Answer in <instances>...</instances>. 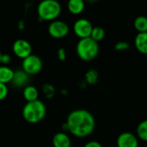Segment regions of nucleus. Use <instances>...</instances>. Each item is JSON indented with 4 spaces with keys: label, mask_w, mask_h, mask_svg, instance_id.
Masks as SVG:
<instances>
[{
    "label": "nucleus",
    "mask_w": 147,
    "mask_h": 147,
    "mask_svg": "<svg viewBox=\"0 0 147 147\" xmlns=\"http://www.w3.org/2000/svg\"><path fill=\"white\" fill-rule=\"evenodd\" d=\"M134 45L140 53L147 54V32L138 33L134 39Z\"/></svg>",
    "instance_id": "11"
},
{
    "label": "nucleus",
    "mask_w": 147,
    "mask_h": 147,
    "mask_svg": "<svg viewBox=\"0 0 147 147\" xmlns=\"http://www.w3.org/2000/svg\"><path fill=\"white\" fill-rule=\"evenodd\" d=\"M43 93L45 94L46 97L51 98V97H53V96L54 94V89L50 84H45L43 87Z\"/></svg>",
    "instance_id": "21"
},
{
    "label": "nucleus",
    "mask_w": 147,
    "mask_h": 147,
    "mask_svg": "<svg viewBox=\"0 0 147 147\" xmlns=\"http://www.w3.org/2000/svg\"><path fill=\"white\" fill-rule=\"evenodd\" d=\"M22 96H23L24 99L27 101V102H34V101L38 100L39 91L36 89V87H34L33 85H27L23 89Z\"/></svg>",
    "instance_id": "14"
},
{
    "label": "nucleus",
    "mask_w": 147,
    "mask_h": 147,
    "mask_svg": "<svg viewBox=\"0 0 147 147\" xmlns=\"http://www.w3.org/2000/svg\"><path fill=\"white\" fill-rule=\"evenodd\" d=\"M137 137L138 139L147 142V120L139 123L137 127Z\"/></svg>",
    "instance_id": "18"
},
{
    "label": "nucleus",
    "mask_w": 147,
    "mask_h": 147,
    "mask_svg": "<svg viewBox=\"0 0 147 147\" xmlns=\"http://www.w3.org/2000/svg\"><path fill=\"white\" fill-rule=\"evenodd\" d=\"M146 65H147V59H146Z\"/></svg>",
    "instance_id": "27"
},
{
    "label": "nucleus",
    "mask_w": 147,
    "mask_h": 147,
    "mask_svg": "<svg viewBox=\"0 0 147 147\" xmlns=\"http://www.w3.org/2000/svg\"><path fill=\"white\" fill-rule=\"evenodd\" d=\"M76 52L80 59L84 61H91L99 54V43L92 40L90 37L81 39L77 44Z\"/></svg>",
    "instance_id": "3"
},
{
    "label": "nucleus",
    "mask_w": 147,
    "mask_h": 147,
    "mask_svg": "<svg viewBox=\"0 0 147 147\" xmlns=\"http://www.w3.org/2000/svg\"><path fill=\"white\" fill-rule=\"evenodd\" d=\"M61 10V5L56 0H44L37 6V15L41 21H55Z\"/></svg>",
    "instance_id": "4"
},
{
    "label": "nucleus",
    "mask_w": 147,
    "mask_h": 147,
    "mask_svg": "<svg viewBox=\"0 0 147 147\" xmlns=\"http://www.w3.org/2000/svg\"><path fill=\"white\" fill-rule=\"evenodd\" d=\"M12 51L17 58L23 60L32 54V47L27 40L18 39L13 43Z\"/></svg>",
    "instance_id": "8"
},
{
    "label": "nucleus",
    "mask_w": 147,
    "mask_h": 147,
    "mask_svg": "<svg viewBox=\"0 0 147 147\" xmlns=\"http://www.w3.org/2000/svg\"><path fill=\"white\" fill-rule=\"evenodd\" d=\"M8 87L7 84L0 83V101L4 100L8 96Z\"/></svg>",
    "instance_id": "22"
},
{
    "label": "nucleus",
    "mask_w": 147,
    "mask_h": 147,
    "mask_svg": "<svg viewBox=\"0 0 147 147\" xmlns=\"http://www.w3.org/2000/svg\"><path fill=\"white\" fill-rule=\"evenodd\" d=\"M93 28L92 23L85 18L78 19L73 24V31L80 40L90 37Z\"/></svg>",
    "instance_id": "6"
},
{
    "label": "nucleus",
    "mask_w": 147,
    "mask_h": 147,
    "mask_svg": "<svg viewBox=\"0 0 147 147\" xmlns=\"http://www.w3.org/2000/svg\"><path fill=\"white\" fill-rule=\"evenodd\" d=\"M67 8L72 15H79L84 10L85 3L83 0H70L67 3Z\"/></svg>",
    "instance_id": "13"
},
{
    "label": "nucleus",
    "mask_w": 147,
    "mask_h": 147,
    "mask_svg": "<svg viewBox=\"0 0 147 147\" xmlns=\"http://www.w3.org/2000/svg\"><path fill=\"white\" fill-rule=\"evenodd\" d=\"M65 123L68 131L78 138H85L90 135L96 127L95 117L86 109H76L71 111Z\"/></svg>",
    "instance_id": "1"
},
{
    "label": "nucleus",
    "mask_w": 147,
    "mask_h": 147,
    "mask_svg": "<svg viewBox=\"0 0 147 147\" xmlns=\"http://www.w3.org/2000/svg\"><path fill=\"white\" fill-rule=\"evenodd\" d=\"M134 26L139 33L147 32V17L145 16H140L134 21Z\"/></svg>",
    "instance_id": "16"
},
{
    "label": "nucleus",
    "mask_w": 147,
    "mask_h": 147,
    "mask_svg": "<svg viewBox=\"0 0 147 147\" xmlns=\"http://www.w3.org/2000/svg\"><path fill=\"white\" fill-rule=\"evenodd\" d=\"M106 35V31L102 27L100 26H96L93 28L91 34H90V38L92 40H94L95 41H96L97 43H99L101 40H102L104 39Z\"/></svg>",
    "instance_id": "17"
},
{
    "label": "nucleus",
    "mask_w": 147,
    "mask_h": 147,
    "mask_svg": "<svg viewBox=\"0 0 147 147\" xmlns=\"http://www.w3.org/2000/svg\"><path fill=\"white\" fill-rule=\"evenodd\" d=\"M22 71L28 75H35L39 73L43 67L41 59L34 54H31L22 60Z\"/></svg>",
    "instance_id": "5"
},
{
    "label": "nucleus",
    "mask_w": 147,
    "mask_h": 147,
    "mask_svg": "<svg viewBox=\"0 0 147 147\" xmlns=\"http://www.w3.org/2000/svg\"><path fill=\"white\" fill-rule=\"evenodd\" d=\"M47 114V108L43 102L37 100L31 102H27L22 109L23 119L31 124H35L41 121Z\"/></svg>",
    "instance_id": "2"
},
{
    "label": "nucleus",
    "mask_w": 147,
    "mask_h": 147,
    "mask_svg": "<svg viewBox=\"0 0 147 147\" xmlns=\"http://www.w3.org/2000/svg\"><path fill=\"white\" fill-rule=\"evenodd\" d=\"M69 31L70 28L67 23L60 20L53 21L48 26V34L55 39H62L65 37L69 34Z\"/></svg>",
    "instance_id": "7"
},
{
    "label": "nucleus",
    "mask_w": 147,
    "mask_h": 147,
    "mask_svg": "<svg viewBox=\"0 0 147 147\" xmlns=\"http://www.w3.org/2000/svg\"><path fill=\"white\" fill-rule=\"evenodd\" d=\"M18 147H22V146H18Z\"/></svg>",
    "instance_id": "28"
},
{
    "label": "nucleus",
    "mask_w": 147,
    "mask_h": 147,
    "mask_svg": "<svg viewBox=\"0 0 147 147\" xmlns=\"http://www.w3.org/2000/svg\"><path fill=\"white\" fill-rule=\"evenodd\" d=\"M1 57H2V53L0 52V64H1Z\"/></svg>",
    "instance_id": "26"
},
{
    "label": "nucleus",
    "mask_w": 147,
    "mask_h": 147,
    "mask_svg": "<svg viewBox=\"0 0 147 147\" xmlns=\"http://www.w3.org/2000/svg\"><path fill=\"white\" fill-rule=\"evenodd\" d=\"M84 147H102V146L99 142L93 140V141H90V142L86 143Z\"/></svg>",
    "instance_id": "25"
},
{
    "label": "nucleus",
    "mask_w": 147,
    "mask_h": 147,
    "mask_svg": "<svg viewBox=\"0 0 147 147\" xmlns=\"http://www.w3.org/2000/svg\"><path fill=\"white\" fill-rule=\"evenodd\" d=\"M98 78H99V74L94 69H91L89 71H87V73L85 75V80L89 84H96L97 81H98Z\"/></svg>",
    "instance_id": "19"
},
{
    "label": "nucleus",
    "mask_w": 147,
    "mask_h": 147,
    "mask_svg": "<svg viewBox=\"0 0 147 147\" xmlns=\"http://www.w3.org/2000/svg\"><path fill=\"white\" fill-rule=\"evenodd\" d=\"M130 48V45L128 42L125 41V40H120L118 42H116V44L115 45V49L116 51L119 52H123V51H127Z\"/></svg>",
    "instance_id": "20"
},
{
    "label": "nucleus",
    "mask_w": 147,
    "mask_h": 147,
    "mask_svg": "<svg viewBox=\"0 0 147 147\" xmlns=\"http://www.w3.org/2000/svg\"><path fill=\"white\" fill-rule=\"evenodd\" d=\"M57 56H58V59L60 61H65L66 59V51H65V49L63 48V47H60L57 52Z\"/></svg>",
    "instance_id": "23"
},
{
    "label": "nucleus",
    "mask_w": 147,
    "mask_h": 147,
    "mask_svg": "<svg viewBox=\"0 0 147 147\" xmlns=\"http://www.w3.org/2000/svg\"><path fill=\"white\" fill-rule=\"evenodd\" d=\"M11 60V57L9 54L8 53H2V57H1V64H3V65H6L8 64H9Z\"/></svg>",
    "instance_id": "24"
},
{
    "label": "nucleus",
    "mask_w": 147,
    "mask_h": 147,
    "mask_svg": "<svg viewBox=\"0 0 147 147\" xmlns=\"http://www.w3.org/2000/svg\"><path fill=\"white\" fill-rule=\"evenodd\" d=\"M116 147H139V140L130 132L121 133L116 140Z\"/></svg>",
    "instance_id": "9"
},
{
    "label": "nucleus",
    "mask_w": 147,
    "mask_h": 147,
    "mask_svg": "<svg viewBox=\"0 0 147 147\" xmlns=\"http://www.w3.org/2000/svg\"><path fill=\"white\" fill-rule=\"evenodd\" d=\"M53 146L54 147H71V140L65 133H57L53 137Z\"/></svg>",
    "instance_id": "10"
},
{
    "label": "nucleus",
    "mask_w": 147,
    "mask_h": 147,
    "mask_svg": "<svg viewBox=\"0 0 147 147\" xmlns=\"http://www.w3.org/2000/svg\"><path fill=\"white\" fill-rule=\"evenodd\" d=\"M15 71L6 66V65H1L0 66V83L7 84L8 83H11L14 78Z\"/></svg>",
    "instance_id": "15"
},
{
    "label": "nucleus",
    "mask_w": 147,
    "mask_h": 147,
    "mask_svg": "<svg viewBox=\"0 0 147 147\" xmlns=\"http://www.w3.org/2000/svg\"><path fill=\"white\" fill-rule=\"evenodd\" d=\"M29 81V75H28L25 71H15L14 78L12 80V84L16 87H23L27 86L28 82Z\"/></svg>",
    "instance_id": "12"
}]
</instances>
